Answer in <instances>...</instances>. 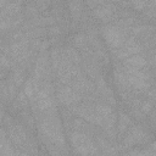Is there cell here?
Wrapping results in <instances>:
<instances>
[{"instance_id":"ffe728a7","label":"cell","mask_w":156,"mask_h":156,"mask_svg":"<svg viewBox=\"0 0 156 156\" xmlns=\"http://www.w3.org/2000/svg\"><path fill=\"white\" fill-rule=\"evenodd\" d=\"M35 6L38 7V10H45L49 6V1L48 0H37Z\"/></svg>"},{"instance_id":"3957f363","label":"cell","mask_w":156,"mask_h":156,"mask_svg":"<svg viewBox=\"0 0 156 156\" xmlns=\"http://www.w3.org/2000/svg\"><path fill=\"white\" fill-rule=\"evenodd\" d=\"M57 98H58V101L65 105V106H69L72 104H76L80 100V94L78 91H76L73 88L66 85L63 88H61L58 90V94H57Z\"/></svg>"},{"instance_id":"5bb4252c","label":"cell","mask_w":156,"mask_h":156,"mask_svg":"<svg viewBox=\"0 0 156 156\" xmlns=\"http://www.w3.org/2000/svg\"><path fill=\"white\" fill-rule=\"evenodd\" d=\"M85 43H87V37H85L84 34L79 33V34H76V35L73 37V44H74L77 48H83V46L85 45Z\"/></svg>"},{"instance_id":"8992f818","label":"cell","mask_w":156,"mask_h":156,"mask_svg":"<svg viewBox=\"0 0 156 156\" xmlns=\"http://www.w3.org/2000/svg\"><path fill=\"white\" fill-rule=\"evenodd\" d=\"M113 55L117 57V58H126L128 56H132V55H135V54H140L141 52V46L139 44H135V45H130V46H127V45H123L122 49L118 48V51L116 50H112Z\"/></svg>"},{"instance_id":"44dd1931","label":"cell","mask_w":156,"mask_h":156,"mask_svg":"<svg viewBox=\"0 0 156 156\" xmlns=\"http://www.w3.org/2000/svg\"><path fill=\"white\" fill-rule=\"evenodd\" d=\"M151 110H152V102H150V101L143 102V105H141V111H143V112L149 113Z\"/></svg>"},{"instance_id":"d4e9b609","label":"cell","mask_w":156,"mask_h":156,"mask_svg":"<svg viewBox=\"0 0 156 156\" xmlns=\"http://www.w3.org/2000/svg\"><path fill=\"white\" fill-rule=\"evenodd\" d=\"M56 1H60V0H56Z\"/></svg>"},{"instance_id":"484cf974","label":"cell","mask_w":156,"mask_h":156,"mask_svg":"<svg viewBox=\"0 0 156 156\" xmlns=\"http://www.w3.org/2000/svg\"><path fill=\"white\" fill-rule=\"evenodd\" d=\"M144 1H145V0H144Z\"/></svg>"},{"instance_id":"d6986e66","label":"cell","mask_w":156,"mask_h":156,"mask_svg":"<svg viewBox=\"0 0 156 156\" xmlns=\"http://www.w3.org/2000/svg\"><path fill=\"white\" fill-rule=\"evenodd\" d=\"M48 33H49V35H51V37H56V35H60V34H61V30H60V27H57V26H51V27L49 28Z\"/></svg>"},{"instance_id":"7402d4cb","label":"cell","mask_w":156,"mask_h":156,"mask_svg":"<svg viewBox=\"0 0 156 156\" xmlns=\"http://www.w3.org/2000/svg\"><path fill=\"white\" fill-rule=\"evenodd\" d=\"M2 116H4V115H2V112H0V122H1V118H2Z\"/></svg>"},{"instance_id":"9a60e30c","label":"cell","mask_w":156,"mask_h":156,"mask_svg":"<svg viewBox=\"0 0 156 156\" xmlns=\"http://www.w3.org/2000/svg\"><path fill=\"white\" fill-rule=\"evenodd\" d=\"M38 12H39V10H38V7L35 5H33V4H28L27 5V7H26V15L28 17H35L38 15Z\"/></svg>"},{"instance_id":"e0dca14e","label":"cell","mask_w":156,"mask_h":156,"mask_svg":"<svg viewBox=\"0 0 156 156\" xmlns=\"http://www.w3.org/2000/svg\"><path fill=\"white\" fill-rule=\"evenodd\" d=\"M132 5H133L134 9L139 10V11L144 10V7L146 6V4H145L144 0H132Z\"/></svg>"},{"instance_id":"6da1fadb","label":"cell","mask_w":156,"mask_h":156,"mask_svg":"<svg viewBox=\"0 0 156 156\" xmlns=\"http://www.w3.org/2000/svg\"><path fill=\"white\" fill-rule=\"evenodd\" d=\"M71 143L74 149L76 154H83V155H89V154H98V146L95 143L89 138V135L80 133L78 130L71 133Z\"/></svg>"},{"instance_id":"ac0fdd59","label":"cell","mask_w":156,"mask_h":156,"mask_svg":"<svg viewBox=\"0 0 156 156\" xmlns=\"http://www.w3.org/2000/svg\"><path fill=\"white\" fill-rule=\"evenodd\" d=\"M85 1H87L88 6H89L90 9H95V7H98V6L102 5V4H105V0H85Z\"/></svg>"},{"instance_id":"8fae6325","label":"cell","mask_w":156,"mask_h":156,"mask_svg":"<svg viewBox=\"0 0 156 156\" xmlns=\"http://www.w3.org/2000/svg\"><path fill=\"white\" fill-rule=\"evenodd\" d=\"M9 80H10L12 84H15L17 88L21 87V84L23 83V72H22L21 69H15V71L12 72V74H11V77H10Z\"/></svg>"},{"instance_id":"7a4b0ae2","label":"cell","mask_w":156,"mask_h":156,"mask_svg":"<svg viewBox=\"0 0 156 156\" xmlns=\"http://www.w3.org/2000/svg\"><path fill=\"white\" fill-rule=\"evenodd\" d=\"M101 34H102L106 44L112 50L121 48L124 43V35L117 26H104L101 29Z\"/></svg>"},{"instance_id":"5b68a950","label":"cell","mask_w":156,"mask_h":156,"mask_svg":"<svg viewBox=\"0 0 156 156\" xmlns=\"http://www.w3.org/2000/svg\"><path fill=\"white\" fill-rule=\"evenodd\" d=\"M113 10H115V7L112 5H110V4H102V5L93 9V15L98 20L108 21L111 18V16L113 15Z\"/></svg>"},{"instance_id":"ba28073f","label":"cell","mask_w":156,"mask_h":156,"mask_svg":"<svg viewBox=\"0 0 156 156\" xmlns=\"http://www.w3.org/2000/svg\"><path fill=\"white\" fill-rule=\"evenodd\" d=\"M94 110H95V112L102 118V121H105L106 118H108V117H111V116L115 115L112 107H110L108 104H101V102H100V104H96Z\"/></svg>"},{"instance_id":"52a82bcc","label":"cell","mask_w":156,"mask_h":156,"mask_svg":"<svg viewBox=\"0 0 156 156\" xmlns=\"http://www.w3.org/2000/svg\"><path fill=\"white\" fill-rule=\"evenodd\" d=\"M124 65L130 66V67H135V68H143L147 65V60L145 58V56H143L140 54H135V55L128 56L124 60Z\"/></svg>"},{"instance_id":"4fadbf2b","label":"cell","mask_w":156,"mask_h":156,"mask_svg":"<svg viewBox=\"0 0 156 156\" xmlns=\"http://www.w3.org/2000/svg\"><path fill=\"white\" fill-rule=\"evenodd\" d=\"M65 51H66V56L71 60V62H74V63H79L80 62V56H79L78 51H76L72 48H67Z\"/></svg>"},{"instance_id":"9c48e42d","label":"cell","mask_w":156,"mask_h":156,"mask_svg":"<svg viewBox=\"0 0 156 156\" xmlns=\"http://www.w3.org/2000/svg\"><path fill=\"white\" fill-rule=\"evenodd\" d=\"M68 7H69V11H71V15H72L73 20L78 21L80 18V13H82V10H83L82 2L79 0H68Z\"/></svg>"},{"instance_id":"277c9868","label":"cell","mask_w":156,"mask_h":156,"mask_svg":"<svg viewBox=\"0 0 156 156\" xmlns=\"http://www.w3.org/2000/svg\"><path fill=\"white\" fill-rule=\"evenodd\" d=\"M146 139V135H145V133L141 130V128H139V127H133L129 132H128V134H127V136L124 138V145L126 146H132V145H135V144H139V143H141V141H144Z\"/></svg>"},{"instance_id":"603a6c76","label":"cell","mask_w":156,"mask_h":156,"mask_svg":"<svg viewBox=\"0 0 156 156\" xmlns=\"http://www.w3.org/2000/svg\"><path fill=\"white\" fill-rule=\"evenodd\" d=\"M28 1H29V2H30V1H37V0H28Z\"/></svg>"},{"instance_id":"2e32d148","label":"cell","mask_w":156,"mask_h":156,"mask_svg":"<svg viewBox=\"0 0 156 156\" xmlns=\"http://www.w3.org/2000/svg\"><path fill=\"white\" fill-rule=\"evenodd\" d=\"M72 124H73L74 129H83V128L87 127V123L83 119H80V118H74L73 122H72Z\"/></svg>"},{"instance_id":"30bf717a","label":"cell","mask_w":156,"mask_h":156,"mask_svg":"<svg viewBox=\"0 0 156 156\" xmlns=\"http://www.w3.org/2000/svg\"><path fill=\"white\" fill-rule=\"evenodd\" d=\"M9 85H10V80L0 82V101L1 102H6L7 100H11L10 91H9Z\"/></svg>"},{"instance_id":"7c38bea8","label":"cell","mask_w":156,"mask_h":156,"mask_svg":"<svg viewBox=\"0 0 156 156\" xmlns=\"http://www.w3.org/2000/svg\"><path fill=\"white\" fill-rule=\"evenodd\" d=\"M129 123H130L129 117L127 115H124V113H121L119 115V121H118V127H119V133L121 134L127 130V127H128Z\"/></svg>"},{"instance_id":"cb8c5ba5","label":"cell","mask_w":156,"mask_h":156,"mask_svg":"<svg viewBox=\"0 0 156 156\" xmlns=\"http://www.w3.org/2000/svg\"><path fill=\"white\" fill-rule=\"evenodd\" d=\"M113 1H121V0H113Z\"/></svg>"}]
</instances>
